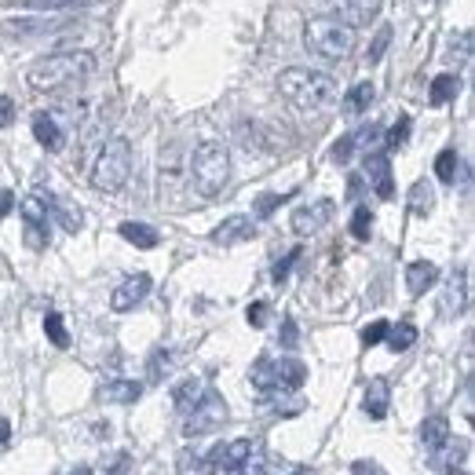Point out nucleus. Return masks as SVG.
Returning a JSON list of instances; mask_svg holds the SVG:
<instances>
[{
    "label": "nucleus",
    "mask_w": 475,
    "mask_h": 475,
    "mask_svg": "<svg viewBox=\"0 0 475 475\" xmlns=\"http://www.w3.org/2000/svg\"><path fill=\"white\" fill-rule=\"evenodd\" d=\"M95 73V55L91 52H55V55H41L26 81L33 91L44 95H62V91H77L81 84H88Z\"/></svg>",
    "instance_id": "1"
},
{
    "label": "nucleus",
    "mask_w": 475,
    "mask_h": 475,
    "mask_svg": "<svg viewBox=\"0 0 475 475\" xmlns=\"http://www.w3.org/2000/svg\"><path fill=\"white\" fill-rule=\"evenodd\" d=\"M278 91L281 100H290L304 114H329L340 103V88L329 73L308 70V66H290L278 73Z\"/></svg>",
    "instance_id": "2"
},
{
    "label": "nucleus",
    "mask_w": 475,
    "mask_h": 475,
    "mask_svg": "<svg viewBox=\"0 0 475 475\" xmlns=\"http://www.w3.org/2000/svg\"><path fill=\"white\" fill-rule=\"evenodd\" d=\"M186 176H190V186L198 190V198H216L220 190L227 186L231 179V154L223 143L216 139H205L195 147V154H190L186 161Z\"/></svg>",
    "instance_id": "3"
},
{
    "label": "nucleus",
    "mask_w": 475,
    "mask_h": 475,
    "mask_svg": "<svg viewBox=\"0 0 475 475\" xmlns=\"http://www.w3.org/2000/svg\"><path fill=\"white\" fill-rule=\"evenodd\" d=\"M355 30L340 19H308L304 26V48L315 52L326 62H344L355 55Z\"/></svg>",
    "instance_id": "4"
},
{
    "label": "nucleus",
    "mask_w": 475,
    "mask_h": 475,
    "mask_svg": "<svg viewBox=\"0 0 475 475\" xmlns=\"http://www.w3.org/2000/svg\"><path fill=\"white\" fill-rule=\"evenodd\" d=\"M128 176H132V143L125 136H114L103 143L100 157L91 165V186L100 195H114L128 183Z\"/></svg>",
    "instance_id": "5"
},
{
    "label": "nucleus",
    "mask_w": 475,
    "mask_h": 475,
    "mask_svg": "<svg viewBox=\"0 0 475 475\" xmlns=\"http://www.w3.org/2000/svg\"><path fill=\"white\" fill-rule=\"evenodd\" d=\"M227 421V403H223V395L220 392H209L205 388V395L186 410V421H183V435H190V439H198V435H209V432H216L220 424Z\"/></svg>",
    "instance_id": "6"
},
{
    "label": "nucleus",
    "mask_w": 475,
    "mask_h": 475,
    "mask_svg": "<svg viewBox=\"0 0 475 475\" xmlns=\"http://www.w3.org/2000/svg\"><path fill=\"white\" fill-rule=\"evenodd\" d=\"M19 213H23V220H26V245L37 249V252L48 249V223H52V213H48L44 198H41V195L23 198V202H19Z\"/></svg>",
    "instance_id": "7"
},
{
    "label": "nucleus",
    "mask_w": 475,
    "mask_h": 475,
    "mask_svg": "<svg viewBox=\"0 0 475 475\" xmlns=\"http://www.w3.org/2000/svg\"><path fill=\"white\" fill-rule=\"evenodd\" d=\"M150 290H154V278L150 274H128L121 285H118V290L110 293V308L118 311V315H125V311H136L147 297H150Z\"/></svg>",
    "instance_id": "8"
},
{
    "label": "nucleus",
    "mask_w": 475,
    "mask_h": 475,
    "mask_svg": "<svg viewBox=\"0 0 475 475\" xmlns=\"http://www.w3.org/2000/svg\"><path fill=\"white\" fill-rule=\"evenodd\" d=\"M70 26V15H48V12H37V15H19V19H8L5 23V33L8 37H37V33H52V30H62Z\"/></svg>",
    "instance_id": "9"
},
{
    "label": "nucleus",
    "mask_w": 475,
    "mask_h": 475,
    "mask_svg": "<svg viewBox=\"0 0 475 475\" xmlns=\"http://www.w3.org/2000/svg\"><path fill=\"white\" fill-rule=\"evenodd\" d=\"M468 308V271H453L442 285V297H439V318H457Z\"/></svg>",
    "instance_id": "10"
},
{
    "label": "nucleus",
    "mask_w": 475,
    "mask_h": 475,
    "mask_svg": "<svg viewBox=\"0 0 475 475\" xmlns=\"http://www.w3.org/2000/svg\"><path fill=\"white\" fill-rule=\"evenodd\" d=\"M249 457H252V439H234V442L213 446V453L205 457V464L216 468V471H238V468H245Z\"/></svg>",
    "instance_id": "11"
},
{
    "label": "nucleus",
    "mask_w": 475,
    "mask_h": 475,
    "mask_svg": "<svg viewBox=\"0 0 475 475\" xmlns=\"http://www.w3.org/2000/svg\"><path fill=\"white\" fill-rule=\"evenodd\" d=\"M33 139L48 150V154H59L66 147V125L59 121L55 110H41L33 114Z\"/></svg>",
    "instance_id": "12"
},
{
    "label": "nucleus",
    "mask_w": 475,
    "mask_h": 475,
    "mask_svg": "<svg viewBox=\"0 0 475 475\" xmlns=\"http://www.w3.org/2000/svg\"><path fill=\"white\" fill-rule=\"evenodd\" d=\"M333 8H337L340 23H347L351 30H358V26H369L380 15L385 0H333Z\"/></svg>",
    "instance_id": "13"
},
{
    "label": "nucleus",
    "mask_w": 475,
    "mask_h": 475,
    "mask_svg": "<svg viewBox=\"0 0 475 475\" xmlns=\"http://www.w3.org/2000/svg\"><path fill=\"white\" fill-rule=\"evenodd\" d=\"M329 220H333V202H329V198H322V202L304 205V209H297V213H293V231H297L300 238H308V234L322 231Z\"/></svg>",
    "instance_id": "14"
},
{
    "label": "nucleus",
    "mask_w": 475,
    "mask_h": 475,
    "mask_svg": "<svg viewBox=\"0 0 475 475\" xmlns=\"http://www.w3.org/2000/svg\"><path fill=\"white\" fill-rule=\"evenodd\" d=\"M249 238H256V220H249V216H227V220L213 231V242L223 245V249L242 245V242H249Z\"/></svg>",
    "instance_id": "15"
},
{
    "label": "nucleus",
    "mask_w": 475,
    "mask_h": 475,
    "mask_svg": "<svg viewBox=\"0 0 475 475\" xmlns=\"http://www.w3.org/2000/svg\"><path fill=\"white\" fill-rule=\"evenodd\" d=\"M366 179H369V186H373L385 202L395 195V183H392V161H388L385 154H366Z\"/></svg>",
    "instance_id": "16"
},
{
    "label": "nucleus",
    "mask_w": 475,
    "mask_h": 475,
    "mask_svg": "<svg viewBox=\"0 0 475 475\" xmlns=\"http://www.w3.org/2000/svg\"><path fill=\"white\" fill-rule=\"evenodd\" d=\"M388 406H392V385L385 376H373L369 388H366V399H362V410L373 417V421H385L388 417Z\"/></svg>",
    "instance_id": "17"
},
{
    "label": "nucleus",
    "mask_w": 475,
    "mask_h": 475,
    "mask_svg": "<svg viewBox=\"0 0 475 475\" xmlns=\"http://www.w3.org/2000/svg\"><path fill=\"white\" fill-rule=\"evenodd\" d=\"M304 380H308V366L300 358H278L274 362V385H278V392H297V388H304Z\"/></svg>",
    "instance_id": "18"
},
{
    "label": "nucleus",
    "mask_w": 475,
    "mask_h": 475,
    "mask_svg": "<svg viewBox=\"0 0 475 475\" xmlns=\"http://www.w3.org/2000/svg\"><path fill=\"white\" fill-rule=\"evenodd\" d=\"M435 281H439V267L432 260H413L406 267V290H410V297H424Z\"/></svg>",
    "instance_id": "19"
},
{
    "label": "nucleus",
    "mask_w": 475,
    "mask_h": 475,
    "mask_svg": "<svg viewBox=\"0 0 475 475\" xmlns=\"http://www.w3.org/2000/svg\"><path fill=\"white\" fill-rule=\"evenodd\" d=\"M421 442H424V450H428L432 457H439V453L450 446V421H446V417H428V421L421 424Z\"/></svg>",
    "instance_id": "20"
},
{
    "label": "nucleus",
    "mask_w": 475,
    "mask_h": 475,
    "mask_svg": "<svg viewBox=\"0 0 475 475\" xmlns=\"http://www.w3.org/2000/svg\"><path fill=\"white\" fill-rule=\"evenodd\" d=\"M44 198V205H48V213L70 231V234H77L81 227H84V216H81V209L73 205V202H66V198H55V195H41Z\"/></svg>",
    "instance_id": "21"
},
{
    "label": "nucleus",
    "mask_w": 475,
    "mask_h": 475,
    "mask_svg": "<svg viewBox=\"0 0 475 475\" xmlns=\"http://www.w3.org/2000/svg\"><path fill=\"white\" fill-rule=\"evenodd\" d=\"M373 100H376L373 81H358V84H351L347 95H344V114H347V118H358V114H366V110L373 107Z\"/></svg>",
    "instance_id": "22"
},
{
    "label": "nucleus",
    "mask_w": 475,
    "mask_h": 475,
    "mask_svg": "<svg viewBox=\"0 0 475 475\" xmlns=\"http://www.w3.org/2000/svg\"><path fill=\"white\" fill-rule=\"evenodd\" d=\"M202 395H205V380H202V376H186V380H179V385L172 388V406H176L179 413H186Z\"/></svg>",
    "instance_id": "23"
},
{
    "label": "nucleus",
    "mask_w": 475,
    "mask_h": 475,
    "mask_svg": "<svg viewBox=\"0 0 475 475\" xmlns=\"http://www.w3.org/2000/svg\"><path fill=\"white\" fill-rule=\"evenodd\" d=\"M457 91H461V77L457 73H439L432 84H428V103L432 107H446L457 100Z\"/></svg>",
    "instance_id": "24"
},
{
    "label": "nucleus",
    "mask_w": 475,
    "mask_h": 475,
    "mask_svg": "<svg viewBox=\"0 0 475 475\" xmlns=\"http://www.w3.org/2000/svg\"><path fill=\"white\" fill-rule=\"evenodd\" d=\"M118 234H121L128 245H136V249H157V242H161V234H157L150 223H136V220H125V223L118 227Z\"/></svg>",
    "instance_id": "25"
},
{
    "label": "nucleus",
    "mask_w": 475,
    "mask_h": 475,
    "mask_svg": "<svg viewBox=\"0 0 475 475\" xmlns=\"http://www.w3.org/2000/svg\"><path fill=\"white\" fill-rule=\"evenodd\" d=\"M249 385L260 392V395H274L278 392V385H274V358H256L252 362V369H249Z\"/></svg>",
    "instance_id": "26"
},
{
    "label": "nucleus",
    "mask_w": 475,
    "mask_h": 475,
    "mask_svg": "<svg viewBox=\"0 0 475 475\" xmlns=\"http://www.w3.org/2000/svg\"><path fill=\"white\" fill-rule=\"evenodd\" d=\"M139 395H143V385H136V380H110V385H103V399L118 406H132L139 403Z\"/></svg>",
    "instance_id": "27"
},
{
    "label": "nucleus",
    "mask_w": 475,
    "mask_h": 475,
    "mask_svg": "<svg viewBox=\"0 0 475 475\" xmlns=\"http://www.w3.org/2000/svg\"><path fill=\"white\" fill-rule=\"evenodd\" d=\"M385 344L399 355V351H410L413 344H417V326L413 322H399V326H388V337H385Z\"/></svg>",
    "instance_id": "28"
},
{
    "label": "nucleus",
    "mask_w": 475,
    "mask_h": 475,
    "mask_svg": "<svg viewBox=\"0 0 475 475\" xmlns=\"http://www.w3.org/2000/svg\"><path fill=\"white\" fill-rule=\"evenodd\" d=\"M435 209V195H432V186L421 179V183H413L410 186V213L413 216H428Z\"/></svg>",
    "instance_id": "29"
},
{
    "label": "nucleus",
    "mask_w": 475,
    "mask_h": 475,
    "mask_svg": "<svg viewBox=\"0 0 475 475\" xmlns=\"http://www.w3.org/2000/svg\"><path fill=\"white\" fill-rule=\"evenodd\" d=\"M81 0H8V8H30V12H70Z\"/></svg>",
    "instance_id": "30"
},
{
    "label": "nucleus",
    "mask_w": 475,
    "mask_h": 475,
    "mask_svg": "<svg viewBox=\"0 0 475 475\" xmlns=\"http://www.w3.org/2000/svg\"><path fill=\"white\" fill-rule=\"evenodd\" d=\"M44 333H48V340H52L55 347H70V333H66L59 311H48V315H44Z\"/></svg>",
    "instance_id": "31"
},
{
    "label": "nucleus",
    "mask_w": 475,
    "mask_h": 475,
    "mask_svg": "<svg viewBox=\"0 0 475 475\" xmlns=\"http://www.w3.org/2000/svg\"><path fill=\"white\" fill-rule=\"evenodd\" d=\"M351 139H355V147H358V150L373 154V147H376V143H385V128H380V125H366V128H358Z\"/></svg>",
    "instance_id": "32"
},
{
    "label": "nucleus",
    "mask_w": 475,
    "mask_h": 475,
    "mask_svg": "<svg viewBox=\"0 0 475 475\" xmlns=\"http://www.w3.org/2000/svg\"><path fill=\"white\" fill-rule=\"evenodd\" d=\"M457 150H442L439 157H435V176H439V183H453L457 179Z\"/></svg>",
    "instance_id": "33"
},
{
    "label": "nucleus",
    "mask_w": 475,
    "mask_h": 475,
    "mask_svg": "<svg viewBox=\"0 0 475 475\" xmlns=\"http://www.w3.org/2000/svg\"><path fill=\"white\" fill-rule=\"evenodd\" d=\"M172 369V351H165V347H157L154 355H150V369H147V376H150V385H157V380H165V373Z\"/></svg>",
    "instance_id": "34"
},
{
    "label": "nucleus",
    "mask_w": 475,
    "mask_h": 475,
    "mask_svg": "<svg viewBox=\"0 0 475 475\" xmlns=\"http://www.w3.org/2000/svg\"><path fill=\"white\" fill-rule=\"evenodd\" d=\"M351 234H355L358 242H369V234H373V213H369L366 205L355 209V216H351Z\"/></svg>",
    "instance_id": "35"
},
{
    "label": "nucleus",
    "mask_w": 475,
    "mask_h": 475,
    "mask_svg": "<svg viewBox=\"0 0 475 475\" xmlns=\"http://www.w3.org/2000/svg\"><path fill=\"white\" fill-rule=\"evenodd\" d=\"M388 44H392V26H380V33L373 37V48H369L366 62H380V59H385V52H388Z\"/></svg>",
    "instance_id": "36"
},
{
    "label": "nucleus",
    "mask_w": 475,
    "mask_h": 475,
    "mask_svg": "<svg viewBox=\"0 0 475 475\" xmlns=\"http://www.w3.org/2000/svg\"><path fill=\"white\" fill-rule=\"evenodd\" d=\"M385 337H388V322H385V318H376V322H369V326L362 329V344H366V347L385 344Z\"/></svg>",
    "instance_id": "37"
},
{
    "label": "nucleus",
    "mask_w": 475,
    "mask_h": 475,
    "mask_svg": "<svg viewBox=\"0 0 475 475\" xmlns=\"http://www.w3.org/2000/svg\"><path fill=\"white\" fill-rule=\"evenodd\" d=\"M385 139H388V147H392V150H399V147H406V139H410V118L403 114V118H399V121L392 125V132H388Z\"/></svg>",
    "instance_id": "38"
},
{
    "label": "nucleus",
    "mask_w": 475,
    "mask_h": 475,
    "mask_svg": "<svg viewBox=\"0 0 475 475\" xmlns=\"http://www.w3.org/2000/svg\"><path fill=\"white\" fill-rule=\"evenodd\" d=\"M245 318H249V326H267V318H271V304H263V300H256V304H249V311H245Z\"/></svg>",
    "instance_id": "39"
},
{
    "label": "nucleus",
    "mask_w": 475,
    "mask_h": 475,
    "mask_svg": "<svg viewBox=\"0 0 475 475\" xmlns=\"http://www.w3.org/2000/svg\"><path fill=\"white\" fill-rule=\"evenodd\" d=\"M278 340H281V347H297V344H300V329H297L293 318L281 322V337H278Z\"/></svg>",
    "instance_id": "40"
},
{
    "label": "nucleus",
    "mask_w": 475,
    "mask_h": 475,
    "mask_svg": "<svg viewBox=\"0 0 475 475\" xmlns=\"http://www.w3.org/2000/svg\"><path fill=\"white\" fill-rule=\"evenodd\" d=\"M285 198H290V195H263V198L256 202V216H271Z\"/></svg>",
    "instance_id": "41"
},
{
    "label": "nucleus",
    "mask_w": 475,
    "mask_h": 475,
    "mask_svg": "<svg viewBox=\"0 0 475 475\" xmlns=\"http://www.w3.org/2000/svg\"><path fill=\"white\" fill-rule=\"evenodd\" d=\"M351 475H388V471L380 468L376 461H355V464H351Z\"/></svg>",
    "instance_id": "42"
},
{
    "label": "nucleus",
    "mask_w": 475,
    "mask_h": 475,
    "mask_svg": "<svg viewBox=\"0 0 475 475\" xmlns=\"http://www.w3.org/2000/svg\"><path fill=\"white\" fill-rule=\"evenodd\" d=\"M15 121V103L8 100V95H0V128H8Z\"/></svg>",
    "instance_id": "43"
},
{
    "label": "nucleus",
    "mask_w": 475,
    "mask_h": 475,
    "mask_svg": "<svg viewBox=\"0 0 475 475\" xmlns=\"http://www.w3.org/2000/svg\"><path fill=\"white\" fill-rule=\"evenodd\" d=\"M351 150H355V139H351V136H344V139L333 147V161H347V157H351Z\"/></svg>",
    "instance_id": "44"
},
{
    "label": "nucleus",
    "mask_w": 475,
    "mask_h": 475,
    "mask_svg": "<svg viewBox=\"0 0 475 475\" xmlns=\"http://www.w3.org/2000/svg\"><path fill=\"white\" fill-rule=\"evenodd\" d=\"M297 256H300V249H293L290 256H285V260L274 267V281H285V274H290V267H293V260H297Z\"/></svg>",
    "instance_id": "45"
},
{
    "label": "nucleus",
    "mask_w": 475,
    "mask_h": 475,
    "mask_svg": "<svg viewBox=\"0 0 475 475\" xmlns=\"http://www.w3.org/2000/svg\"><path fill=\"white\" fill-rule=\"evenodd\" d=\"M12 209H15V195L12 190H0V220H5Z\"/></svg>",
    "instance_id": "46"
},
{
    "label": "nucleus",
    "mask_w": 475,
    "mask_h": 475,
    "mask_svg": "<svg viewBox=\"0 0 475 475\" xmlns=\"http://www.w3.org/2000/svg\"><path fill=\"white\" fill-rule=\"evenodd\" d=\"M12 439V421L8 417H0V446H5Z\"/></svg>",
    "instance_id": "47"
},
{
    "label": "nucleus",
    "mask_w": 475,
    "mask_h": 475,
    "mask_svg": "<svg viewBox=\"0 0 475 475\" xmlns=\"http://www.w3.org/2000/svg\"><path fill=\"white\" fill-rule=\"evenodd\" d=\"M125 471H128V453H121V457H118V464H114V471H110V475H125Z\"/></svg>",
    "instance_id": "48"
},
{
    "label": "nucleus",
    "mask_w": 475,
    "mask_h": 475,
    "mask_svg": "<svg viewBox=\"0 0 475 475\" xmlns=\"http://www.w3.org/2000/svg\"><path fill=\"white\" fill-rule=\"evenodd\" d=\"M66 475H91V468H88V464H77V468H73V471H66Z\"/></svg>",
    "instance_id": "49"
},
{
    "label": "nucleus",
    "mask_w": 475,
    "mask_h": 475,
    "mask_svg": "<svg viewBox=\"0 0 475 475\" xmlns=\"http://www.w3.org/2000/svg\"><path fill=\"white\" fill-rule=\"evenodd\" d=\"M461 475H468V471H461Z\"/></svg>",
    "instance_id": "50"
}]
</instances>
